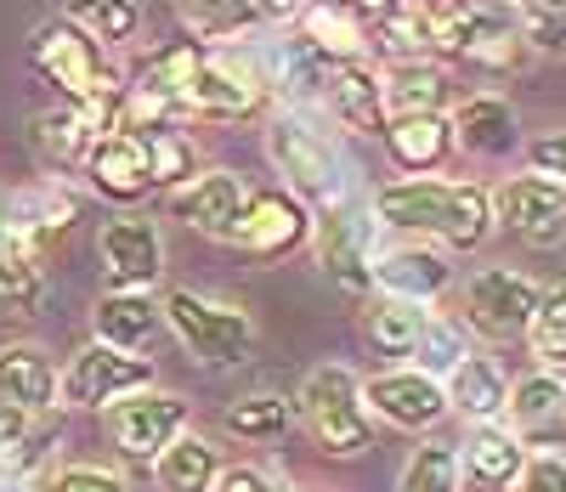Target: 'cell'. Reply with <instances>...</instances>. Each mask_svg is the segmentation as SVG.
<instances>
[{
	"mask_svg": "<svg viewBox=\"0 0 566 492\" xmlns=\"http://www.w3.org/2000/svg\"><path fill=\"white\" fill-rule=\"evenodd\" d=\"M374 216L391 232L413 238H442L453 250H482L493 232V199L488 187L470 181H431V176H402L374 192Z\"/></svg>",
	"mask_w": 566,
	"mask_h": 492,
	"instance_id": "6da1fadb",
	"label": "cell"
},
{
	"mask_svg": "<svg viewBox=\"0 0 566 492\" xmlns=\"http://www.w3.org/2000/svg\"><path fill=\"white\" fill-rule=\"evenodd\" d=\"M34 63L74 108H85L103 130H114L108 119L119 114V80H114V69L103 63L97 40H91L85 29H74L69 18L63 23H40L34 29Z\"/></svg>",
	"mask_w": 566,
	"mask_h": 492,
	"instance_id": "7a4b0ae2",
	"label": "cell"
},
{
	"mask_svg": "<svg viewBox=\"0 0 566 492\" xmlns=\"http://www.w3.org/2000/svg\"><path fill=\"white\" fill-rule=\"evenodd\" d=\"M266 154L272 165L290 176V199H306L317 210L352 199V176H346V159L340 147L328 142L323 130H312L301 114H277L272 130H266Z\"/></svg>",
	"mask_w": 566,
	"mask_h": 492,
	"instance_id": "3957f363",
	"label": "cell"
},
{
	"mask_svg": "<svg viewBox=\"0 0 566 492\" xmlns=\"http://www.w3.org/2000/svg\"><path fill=\"white\" fill-rule=\"evenodd\" d=\"M301 425L312 430V441L335 459H352L368 448V408H363V379L340 363H323L306 374L301 397H295Z\"/></svg>",
	"mask_w": 566,
	"mask_h": 492,
	"instance_id": "277c9868",
	"label": "cell"
},
{
	"mask_svg": "<svg viewBox=\"0 0 566 492\" xmlns=\"http://www.w3.org/2000/svg\"><path fill=\"white\" fill-rule=\"evenodd\" d=\"M165 317H170L176 339H181V346L193 352L205 368L239 363V357L250 352V339H255V328H250L244 312L216 306V301H205V294H193V289H176L170 301H165Z\"/></svg>",
	"mask_w": 566,
	"mask_h": 492,
	"instance_id": "5b68a950",
	"label": "cell"
},
{
	"mask_svg": "<svg viewBox=\"0 0 566 492\" xmlns=\"http://www.w3.org/2000/svg\"><path fill=\"white\" fill-rule=\"evenodd\" d=\"M533 306H538V283L510 272V266H488V272H476L464 283V323L476 334H488V339L527 334Z\"/></svg>",
	"mask_w": 566,
	"mask_h": 492,
	"instance_id": "8992f818",
	"label": "cell"
},
{
	"mask_svg": "<svg viewBox=\"0 0 566 492\" xmlns=\"http://www.w3.org/2000/svg\"><path fill=\"white\" fill-rule=\"evenodd\" d=\"M317 261H323V278L335 283L340 294H368L374 289V278H368V266H374V250H368V221H363V210L352 205V199H340V205H328V210H317Z\"/></svg>",
	"mask_w": 566,
	"mask_h": 492,
	"instance_id": "52a82bcc",
	"label": "cell"
},
{
	"mask_svg": "<svg viewBox=\"0 0 566 492\" xmlns=\"http://www.w3.org/2000/svg\"><path fill=\"white\" fill-rule=\"evenodd\" d=\"M261 74L250 63H232V57H210L193 69V80H187L181 91V114H199V119H244L261 108Z\"/></svg>",
	"mask_w": 566,
	"mask_h": 492,
	"instance_id": "ba28073f",
	"label": "cell"
},
{
	"mask_svg": "<svg viewBox=\"0 0 566 492\" xmlns=\"http://www.w3.org/2000/svg\"><path fill=\"white\" fill-rule=\"evenodd\" d=\"M154 379V363L148 357H130V352H114V346H85L69 374H63V397L74 408H103V402H119L130 397V390H142Z\"/></svg>",
	"mask_w": 566,
	"mask_h": 492,
	"instance_id": "9c48e42d",
	"label": "cell"
},
{
	"mask_svg": "<svg viewBox=\"0 0 566 492\" xmlns=\"http://www.w3.org/2000/svg\"><path fill=\"white\" fill-rule=\"evenodd\" d=\"M493 221H504L515 238H527V243H538V250H549V243L566 232V187L549 181V176H515V181L499 187Z\"/></svg>",
	"mask_w": 566,
	"mask_h": 492,
	"instance_id": "30bf717a",
	"label": "cell"
},
{
	"mask_svg": "<svg viewBox=\"0 0 566 492\" xmlns=\"http://www.w3.org/2000/svg\"><path fill=\"white\" fill-rule=\"evenodd\" d=\"M244 205H250V187L232 170H205V176H187L181 187H170V210L221 243H232V232L244 221Z\"/></svg>",
	"mask_w": 566,
	"mask_h": 492,
	"instance_id": "8fae6325",
	"label": "cell"
},
{
	"mask_svg": "<svg viewBox=\"0 0 566 492\" xmlns=\"http://www.w3.org/2000/svg\"><path fill=\"white\" fill-rule=\"evenodd\" d=\"M363 408H374L397 430H437L448 419V397L442 379H424L419 368H397V374H374L363 385Z\"/></svg>",
	"mask_w": 566,
	"mask_h": 492,
	"instance_id": "7c38bea8",
	"label": "cell"
},
{
	"mask_svg": "<svg viewBox=\"0 0 566 492\" xmlns=\"http://www.w3.org/2000/svg\"><path fill=\"white\" fill-rule=\"evenodd\" d=\"M306 232H312L306 205H301V199H290V192H277V187H266V192H250L244 221H239V232H232V243H244L250 255L272 261V255L301 250Z\"/></svg>",
	"mask_w": 566,
	"mask_h": 492,
	"instance_id": "4fadbf2b",
	"label": "cell"
},
{
	"mask_svg": "<svg viewBox=\"0 0 566 492\" xmlns=\"http://www.w3.org/2000/svg\"><path fill=\"white\" fill-rule=\"evenodd\" d=\"M181 425H187L181 397H154V390H142V397L114 408V441H119L125 459H159L181 436Z\"/></svg>",
	"mask_w": 566,
	"mask_h": 492,
	"instance_id": "5bb4252c",
	"label": "cell"
},
{
	"mask_svg": "<svg viewBox=\"0 0 566 492\" xmlns=\"http://www.w3.org/2000/svg\"><path fill=\"white\" fill-rule=\"evenodd\" d=\"M85 176H91V187L108 192V199H119V205L148 199V187H154V176H148V154H142V142H136L130 130H108V136L91 142Z\"/></svg>",
	"mask_w": 566,
	"mask_h": 492,
	"instance_id": "9a60e30c",
	"label": "cell"
},
{
	"mask_svg": "<svg viewBox=\"0 0 566 492\" xmlns=\"http://www.w3.org/2000/svg\"><path fill=\"white\" fill-rule=\"evenodd\" d=\"M159 261H165V250H159L154 221H108L103 227V266L119 294H142L159 278Z\"/></svg>",
	"mask_w": 566,
	"mask_h": 492,
	"instance_id": "2e32d148",
	"label": "cell"
},
{
	"mask_svg": "<svg viewBox=\"0 0 566 492\" xmlns=\"http://www.w3.org/2000/svg\"><path fill=\"white\" fill-rule=\"evenodd\" d=\"M504 414H510V436L522 441H555V436H566V379L560 374H527L522 385L510 390V402H504Z\"/></svg>",
	"mask_w": 566,
	"mask_h": 492,
	"instance_id": "e0dca14e",
	"label": "cell"
},
{
	"mask_svg": "<svg viewBox=\"0 0 566 492\" xmlns=\"http://www.w3.org/2000/svg\"><path fill=\"white\" fill-rule=\"evenodd\" d=\"M368 278L380 283L386 294H397V301H419V306H431L437 294L448 289V261L437 250H424V243H397V250L386 255H374Z\"/></svg>",
	"mask_w": 566,
	"mask_h": 492,
	"instance_id": "ac0fdd59",
	"label": "cell"
},
{
	"mask_svg": "<svg viewBox=\"0 0 566 492\" xmlns=\"http://www.w3.org/2000/svg\"><path fill=\"white\" fill-rule=\"evenodd\" d=\"M328 108L346 130H386V103H380V69L374 63H328Z\"/></svg>",
	"mask_w": 566,
	"mask_h": 492,
	"instance_id": "d6986e66",
	"label": "cell"
},
{
	"mask_svg": "<svg viewBox=\"0 0 566 492\" xmlns=\"http://www.w3.org/2000/svg\"><path fill=\"white\" fill-rule=\"evenodd\" d=\"M448 125H453V147H464V154H476V159H504V154H515V142H522L515 108L504 96H470V103H459V114Z\"/></svg>",
	"mask_w": 566,
	"mask_h": 492,
	"instance_id": "ffe728a7",
	"label": "cell"
},
{
	"mask_svg": "<svg viewBox=\"0 0 566 492\" xmlns=\"http://www.w3.org/2000/svg\"><path fill=\"white\" fill-rule=\"evenodd\" d=\"M301 40L312 45L317 57H328V63H368V23L352 12V7H340V0H306V12H301Z\"/></svg>",
	"mask_w": 566,
	"mask_h": 492,
	"instance_id": "44dd1931",
	"label": "cell"
},
{
	"mask_svg": "<svg viewBox=\"0 0 566 492\" xmlns=\"http://www.w3.org/2000/svg\"><path fill=\"white\" fill-rule=\"evenodd\" d=\"M448 74L431 63V57H413V63H391L380 74V103H386V119H402V114H442L448 108Z\"/></svg>",
	"mask_w": 566,
	"mask_h": 492,
	"instance_id": "7402d4cb",
	"label": "cell"
},
{
	"mask_svg": "<svg viewBox=\"0 0 566 492\" xmlns=\"http://www.w3.org/2000/svg\"><path fill=\"white\" fill-rule=\"evenodd\" d=\"M386 154L408 170V176H424L437 170L448 154H453V125L448 114H402V119H386Z\"/></svg>",
	"mask_w": 566,
	"mask_h": 492,
	"instance_id": "603a6c76",
	"label": "cell"
},
{
	"mask_svg": "<svg viewBox=\"0 0 566 492\" xmlns=\"http://www.w3.org/2000/svg\"><path fill=\"white\" fill-rule=\"evenodd\" d=\"M522 464H527V448H522L510 430H499V425H482L476 436L464 441V453H459V475H464L470 486H482V492L515 486Z\"/></svg>",
	"mask_w": 566,
	"mask_h": 492,
	"instance_id": "cb8c5ba5",
	"label": "cell"
},
{
	"mask_svg": "<svg viewBox=\"0 0 566 492\" xmlns=\"http://www.w3.org/2000/svg\"><path fill=\"white\" fill-rule=\"evenodd\" d=\"M442 397H448V414H464V419H476V425H493L510 402V385L499 374V363L488 357H459V368L448 374L442 385Z\"/></svg>",
	"mask_w": 566,
	"mask_h": 492,
	"instance_id": "d4e9b609",
	"label": "cell"
},
{
	"mask_svg": "<svg viewBox=\"0 0 566 492\" xmlns=\"http://www.w3.org/2000/svg\"><path fill=\"white\" fill-rule=\"evenodd\" d=\"M52 397H57V374L34 346L0 352V402L18 414H40V408H52Z\"/></svg>",
	"mask_w": 566,
	"mask_h": 492,
	"instance_id": "484cf974",
	"label": "cell"
},
{
	"mask_svg": "<svg viewBox=\"0 0 566 492\" xmlns=\"http://www.w3.org/2000/svg\"><path fill=\"white\" fill-rule=\"evenodd\" d=\"M29 136H34V147H40V159H52V165H80L85 154H91V142L97 136H108L97 119H91L85 108H45V114H34L29 119Z\"/></svg>",
	"mask_w": 566,
	"mask_h": 492,
	"instance_id": "4316f807",
	"label": "cell"
},
{
	"mask_svg": "<svg viewBox=\"0 0 566 492\" xmlns=\"http://www.w3.org/2000/svg\"><path fill=\"white\" fill-rule=\"evenodd\" d=\"M323 85H328V57H317L301 34L283 40L272 57V91L283 96V108H312Z\"/></svg>",
	"mask_w": 566,
	"mask_h": 492,
	"instance_id": "83f0119b",
	"label": "cell"
},
{
	"mask_svg": "<svg viewBox=\"0 0 566 492\" xmlns=\"http://www.w3.org/2000/svg\"><path fill=\"white\" fill-rule=\"evenodd\" d=\"M221 475V459L205 436H176L170 448L154 459V481L159 492H210Z\"/></svg>",
	"mask_w": 566,
	"mask_h": 492,
	"instance_id": "f1b7e54d",
	"label": "cell"
},
{
	"mask_svg": "<svg viewBox=\"0 0 566 492\" xmlns=\"http://www.w3.org/2000/svg\"><path fill=\"white\" fill-rule=\"evenodd\" d=\"M97 334H103V346L114 352H142L148 339L159 334V306L148 301V294H108V301L97 306Z\"/></svg>",
	"mask_w": 566,
	"mask_h": 492,
	"instance_id": "f546056e",
	"label": "cell"
},
{
	"mask_svg": "<svg viewBox=\"0 0 566 492\" xmlns=\"http://www.w3.org/2000/svg\"><path fill=\"white\" fill-rule=\"evenodd\" d=\"M437 312L419 306V301H397V294H386V301L368 306V339L380 346L386 357H413L424 323H431Z\"/></svg>",
	"mask_w": 566,
	"mask_h": 492,
	"instance_id": "4dcf8cb0",
	"label": "cell"
},
{
	"mask_svg": "<svg viewBox=\"0 0 566 492\" xmlns=\"http://www.w3.org/2000/svg\"><path fill=\"white\" fill-rule=\"evenodd\" d=\"M295 425V402L290 397H272V390H261V397H244L227 408V430L244 436V441H272Z\"/></svg>",
	"mask_w": 566,
	"mask_h": 492,
	"instance_id": "1f68e13d",
	"label": "cell"
},
{
	"mask_svg": "<svg viewBox=\"0 0 566 492\" xmlns=\"http://www.w3.org/2000/svg\"><path fill=\"white\" fill-rule=\"evenodd\" d=\"M142 142V154H148V176L154 187H181L187 176H193V147H187V136H176L170 125H154V130H130Z\"/></svg>",
	"mask_w": 566,
	"mask_h": 492,
	"instance_id": "d6a6232c",
	"label": "cell"
},
{
	"mask_svg": "<svg viewBox=\"0 0 566 492\" xmlns=\"http://www.w3.org/2000/svg\"><path fill=\"white\" fill-rule=\"evenodd\" d=\"M397 492H459V448H448V441L413 448V459L402 464Z\"/></svg>",
	"mask_w": 566,
	"mask_h": 492,
	"instance_id": "836d02e7",
	"label": "cell"
},
{
	"mask_svg": "<svg viewBox=\"0 0 566 492\" xmlns=\"http://www.w3.org/2000/svg\"><path fill=\"white\" fill-rule=\"evenodd\" d=\"M527 339H533V352H538L549 368H566V283L538 289V306H533Z\"/></svg>",
	"mask_w": 566,
	"mask_h": 492,
	"instance_id": "e575fe53",
	"label": "cell"
},
{
	"mask_svg": "<svg viewBox=\"0 0 566 492\" xmlns=\"http://www.w3.org/2000/svg\"><path fill=\"white\" fill-rule=\"evenodd\" d=\"M181 23L205 34V40H227V34H244L255 23V7L250 0H176Z\"/></svg>",
	"mask_w": 566,
	"mask_h": 492,
	"instance_id": "d590c367",
	"label": "cell"
},
{
	"mask_svg": "<svg viewBox=\"0 0 566 492\" xmlns=\"http://www.w3.org/2000/svg\"><path fill=\"white\" fill-rule=\"evenodd\" d=\"M69 23L91 40H130L136 34V0H69Z\"/></svg>",
	"mask_w": 566,
	"mask_h": 492,
	"instance_id": "8d00e7d4",
	"label": "cell"
},
{
	"mask_svg": "<svg viewBox=\"0 0 566 492\" xmlns=\"http://www.w3.org/2000/svg\"><path fill=\"white\" fill-rule=\"evenodd\" d=\"M413 357H419V374L424 379H448L459 368V357H470V346L459 339L453 323L431 317V323H424V334H419V346H413Z\"/></svg>",
	"mask_w": 566,
	"mask_h": 492,
	"instance_id": "74e56055",
	"label": "cell"
},
{
	"mask_svg": "<svg viewBox=\"0 0 566 492\" xmlns=\"http://www.w3.org/2000/svg\"><path fill=\"white\" fill-rule=\"evenodd\" d=\"M40 266L34 261H0V312L29 317L40 306Z\"/></svg>",
	"mask_w": 566,
	"mask_h": 492,
	"instance_id": "f35d334b",
	"label": "cell"
},
{
	"mask_svg": "<svg viewBox=\"0 0 566 492\" xmlns=\"http://www.w3.org/2000/svg\"><path fill=\"white\" fill-rule=\"evenodd\" d=\"M515 29L538 52H566V12L555 7H515Z\"/></svg>",
	"mask_w": 566,
	"mask_h": 492,
	"instance_id": "ab89813d",
	"label": "cell"
},
{
	"mask_svg": "<svg viewBox=\"0 0 566 492\" xmlns=\"http://www.w3.org/2000/svg\"><path fill=\"white\" fill-rule=\"evenodd\" d=\"M515 492H566V459L560 453H527Z\"/></svg>",
	"mask_w": 566,
	"mask_h": 492,
	"instance_id": "60d3db41",
	"label": "cell"
},
{
	"mask_svg": "<svg viewBox=\"0 0 566 492\" xmlns=\"http://www.w3.org/2000/svg\"><path fill=\"white\" fill-rule=\"evenodd\" d=\"M45 492H125V486H119V475H108V470L74 464V470H57L52 481H45Z\"/></svg>",
	"mask_w": 566,
	"mask_h": 492,
	"instance_id": "b9f144b4",
	"label": "cell"
},
{
	"mask_svg": "<svg viewBox=\"0 0 566 492\" xmlns=\"http://www.w3.org/2000/svg\"><path fill=\"white\" fill-rule=\"evenodd\" d=\"M527 165H533V176H549V181L566 187V130L538 136V142L527 147Z\"/></svg>",
	"mask_w": 566,
	"mask_h": 492,
	"instance_id": "7bdbcfd3",
	"label": "cell"
},
{
	"mask_svg": "<svg viewBox=\"0 0 566 492\" xmlns=\"http://www.w3.org/2000/svg\"><path fill=\"white\" fill-rule=\"evenodd\" d=\"M0 261H34V243L12 227V199L0 192Z\"/></svg>",
	"mask_w": 566,
	"mask_h": 492,
	"instance_id": "ee69618b",
	"label": "cell"
},
{
	"mask_svg": "<svg viewBox=\"0 0 566 492\" xmlns=\"http://www.w3.org/2000/svg\"><path fill=\"white\" fill-rule=\"evenodd\" d=\"M210 492H277V486H272L255 464H232V470H221V475H216V486H210Z\"/></svg>",
	"mask_w": 566,
	"mask_h": 492,
	"instance_id": "f6af8a7d",
	"label": "cell"
},
{
	"mask_svg": "<svg viewBox=\"0 0 566 492\" xmlns=\"http://www.w3.org/2000/svg\"><path fill=\"white\" fill-rule=\"evenodd\" d=\"M250 7H255V18L283 23V18H301V12H306V0H250Z\"/></svg>",
	"mask_w": 566,
	"mask_h": 492,
	"instance_id": "bcb514c9",
	"label": "cell"
},
{
	"mask_svg": "<svg viewBox=\"0 0 566 492\" xmlns=\"http://www.w3.org/2000/svg\"><path fill=\"white\" fill-rule=\"evenodd\" d=\"M340 7H352V12L363 18V23H368V18L380 23V18H391V12L402 7V0H340Z\"/></svg>",
	"mask_w": 566,
	"mask_h": 492,
	"instance_id": "7dc6e473",
	"label": "cell"
},
{
	"mask_svg": "<svg viewBox=\"0 0 566 492\" xmlns=\"http://www.w3.org/2000/svg\"><path fill=\"white\" fill-rule=\"evenodd\" d=\"M533 7H555V12H566V0H533Z\"/></svg>",
	"mask_w": 566,
	"mask_h": 492,
	"instance_id": "c3c4849f",
	"label": "cell"
},
{
	"mask_svg": "<svg viewBox=\"0 0 566 492\" xmlns=\"http://www.w3.org/2000/svg\"><path fill=\"white\" fill-rule=\"evenodd\" d=\"M301 492H323V486H301Z\"/></svg>",
	"mask_w": 566,
	"mask_h": 492,
	"instance_id": "681fc988",
	"label": "cell"
},
{
	"mask_svg": "<svg viewBox=\"0 0 566 492\" xmlns=\"http://www.w3.org/2000/svg\"><path fill=\"white\" fill-rule=\"evenodd\" d=\"M515 7H533V0H515Z\"/></svg>",
	"mask_w": 566,
	"mask_h": 492,
	"instance_id": "f907efd6",
	"label": "cell"
}]
</instances>
